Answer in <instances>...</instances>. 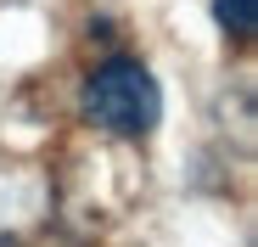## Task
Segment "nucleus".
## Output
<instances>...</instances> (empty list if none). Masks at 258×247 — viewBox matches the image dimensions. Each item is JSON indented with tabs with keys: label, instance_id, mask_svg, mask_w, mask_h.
<instances>
[{
	"label": "nucleus",
	"instance_id": "obj_1",
	"mask_svg": "<svg viewBox=\"0 0 258 247\" xmlns=\"http://www.w3.org/2000/svg\"><path fill=\"white\" fill-rule=\"evenodd\" d=\"M84 118L101 124L107 135L146 141L163 118V90L146 62L135 56H107L90 79H84Z\"/></svg>",
	"mask_w": 258,
	"mask_h": 247
},
{
	"label": "nucleus",
	"instance_id": "obj_2",
	"mask_svg": "<svg viewBox=\"0 0 258 247\" xmlns=\"http://www.w3.org/2000/svg\"><path fill=\"white\" fill-rule=\"evenodd\" d=\"M213 17H219V28L230 39H252L258 28V0H213Z\"/></svg>",
	"mask_w": 258,
	"mask_h": 247
}]
</instances>
